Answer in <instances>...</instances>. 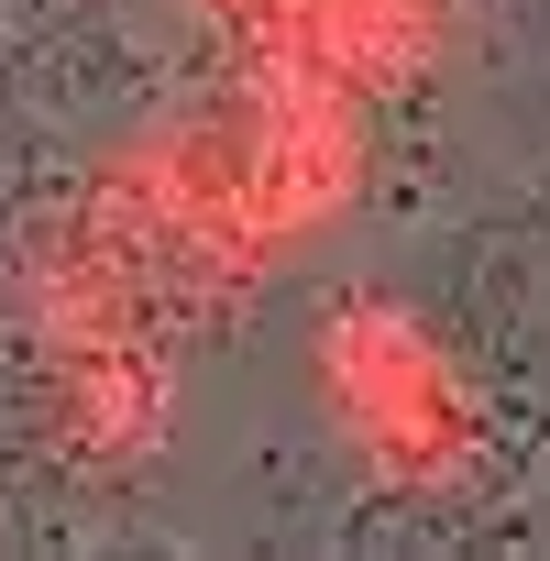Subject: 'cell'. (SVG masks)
<instances>
[{"mask_svg":"<svg viewBox=\"0 0 550 561\" xmlns=\"http://www.w3.org/2000/svg\"><path fill=\"white\" fill-rule=\"evenodd\" d=\"M331 397H342V430H353L386 473H408V484L473 462V386H462L451 353H440L419 320H397V309H353V320L331 331Z\"/></svg>","mask_w":550,"mask_h":561,"instance_id":"6da1fadb","label":"cell"}]
</instances>
